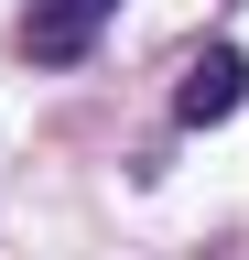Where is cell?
<instances>
[{
    "mask_svg": "<svg viewBox=\"0 0 249 260\" xmlns=\"http://www.w3.org/2000/svg\"><path fill=\"white\" fill-rule=\"evenodd\" d=\"M109 11H119V0H22V44H33L44 65H76Z\"/></svg>",
    "mask_w": 249,
    "mask_h": 260,
    "instance_id": "2",
    "label": "cell"
},
{
    "mask_svg": "<svg viewBox=\"0 0 249 260\" xmlns=\"http://www.w3.org/2000/svg\"><path fill=\"white\" fill-rule=\"evenodd\" d=\"M238 98H249V54H238V44H206L195 65H184V87H173V119H184V130H217Z\"/></svg>",
    "mask_w": 249,
    "mask_h": 260,
    "instance_id": "1",
    "label": "cell"
}]
</instances>
